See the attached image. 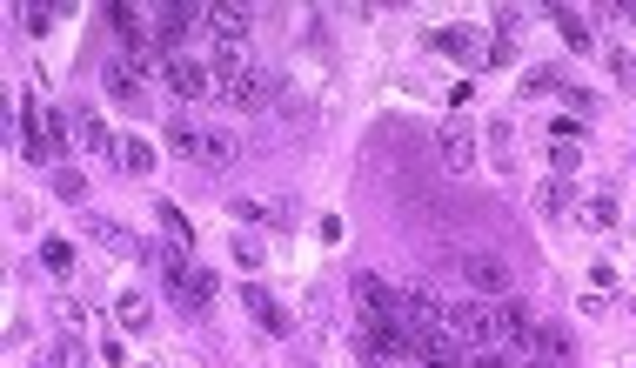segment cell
I'll use <instances>...</instances> for the list:
<instances>
[{
  "instance_id": "1",
  "label": "cell",
  "mask_w": 636,
  "mask_h": 368,
  "mask_svg": "<svg viewBox=\"0 0 636 368\" xmlns=\"http://www.w3.org/2000/svg\"><path fill=\"white\" fill-rule=\"evenodd\" d=\"M21 154L34 161V168H61V154H67V128H61V114H47L34 94L21 101Z\"/></svg>"
},
{
  "instance_id": "2",
  "label": "cell",
  "mask_w": 636,
  "mask_h": 368,
  "mask_svg": "<svg viewBox=\"0 0 636 368\" xmlns=\"http://www.w3.org/2000/svg\"><path fill=\"white\" fill-rule=\"evenodd\" d=\"M221 101L242 108V114H268L275 101H282V81L262 74V67H248V74H235V81H221Z\"/></svg>"
},
{
  "instance_id": "3",
  "label": "cell",
  "mask_w": 636,
  "mask_h": 368,
  "mask_svg": "<svg viewBox=\"0 0 636 368\" xmlns=\"http://www.w3.org/2000/svg\"><path fill=\"white\" fill-rule=\"evenodd\" d=\"M449 328H456V335H462L469 348L503 342V335H496V308H489L483 295H469V302H456V308H449Z\"/></svg>"
},
{
  "instance_id": "4",
  "label": "cell",
  "mask_w": 636,
  "mask_h": 368,
  "mask_svg": "<svg viewBox=\"0 0 636 368\" xmlns=\"http://www.w3.org/2000/svg\"><path fill=\"white\" fill-rule=\"evenodd\" d=\"M436 148H442V168H449V174H476V128H469L462 114H449V121H442Z\"/></svg>"
},
{
  "instance_id": "5",
  "label": "cell",
  "mask_w": 636,
  "mask_h": 368,
  "mask_svg": "<svg viewBox=\"0 0 636 368\" xmlns=\"http://www.w3.org/2000/svg\"><path fill=\"white\" fill-rule=\"evenodd\" d=\"M168 87H175L181 101H221L215 67H208V61H195V54H181V61L168 67Z\"/></svg>"
},
{
  "instance_id": "6",
  "label": "cell",
  "mask_w": 636,
  "mask_h": 368,
  "mask_svg": "<svg viewBox=\"0 0 636 368\" xmlns=\"http://www.w3.org/2000/svg\"><path fill=\"white\" fill-rule=\"evenodd\" d=\"M456 268H462V282H469V295H483V302L496 295V302H509V268L496 255H462Z\"/></svg>"
},
{
  "instance_id": "7",
  "label": "cell",
  "mask_w": 636,
  "mask_h": 368,
  "mask_svg": "<svg viewBox=\"0 0 636 368\" xmlns=\"http://www.w3.org/2000/svg\"><path fill=\"white\" fill-rule=\"evenodd\" d=\"M101 87H108L114 101H121V108H148V81H141V74H134L128 61H121V54H108V61H101Z\"/></svg>"
},
{
  "instance_id": "8",
  "label": "cell",
  "mask_w": 636,
  "mask_h": 368,
  "mask_svg": "<svg viewBox=\"0 0 636 368\" xmlns=\"http://www.w3.org/2000/svg\"><path fill=\"white\" fill-rule=\"evenodd\" d=\"M536 315H529L523 302H496V335H503V342H516V348H536Z\"/></svg>"
},
{
  "instance_id": "9",
  "label": "cell",
  "mask_w": 636,
  "mask_h": 368,
  "mask_svg": "<svg viewBox=\"0 0 636 368\" xmlns=\"http://www.w3.org/2000/svg\"><path fill=\"white\" fill-rule=\"evenodd\" d=\"M67 128H74V141H81L88 154H121V141L108 134V121H101L94 108H74V121H67Z\"/></svg>"
},
{
  "instance_id": "10",
  "label": "cell",
  "mask_w": 636,
  "mask_h": 368,
  "mask_svg": "<svg viewBox=\"0 0 636 368\" xmlns=\"http://www.w3.org/2000/svg\"><path fill=\"white\" fill-rule=\"evenodd\" d=\"M81 228H88V235L101 241V248H114V255H128V261H148V255H154V248H141V241H134L128 228H121V221H101V215H88Z\"/></svg>"
},
{
  "instance_id": "11",
  "label": "cell",
  "mask_w": 636,
  "mask_h": 368,
  "mask_svg": "<svg viewBox=\"0 0 636 368\" xmlns=\"http://www.w3.org/2000/svg\"><path fill=\"white\" fill-rule=\"evenodd\" d=\"M208 302H215V275H208V268H188L181 288H175V308L181 315H208Z\"/></svg>"
},
{
  "instance_id": "12",
  "label": "cell",
  "mask_w": 636,
  "mask_h": 368,
  "mask_svg": "<svg viewBox=\"0 0 636 368\" xmlns=\"http://www.w3.org/2000/svg\"><path fill=\"white\" fill-rule=\"evenodd\" d=\"M355 302H362V315H395V302H402V288H389L382 275H355Z\"/></svg>"
},
{
  "instance_id": "13",
  "label": "cell",
  "mask_w": 636,
  "mask_h": 368,
  "mask_svg": "<svg viewBox=\"0 0 636 368\" xmlns=\"http://www.w3.org/2000/svg\"><path fill=\"white\" fill-rule=\"evenodd\" d=\"M242 308L255 315V328H268V335H288V315H282V302H275L268 288L248 282V288H242Z\"/></svg>"
},
{
  "instance_id": "14",
  "label": "cell",
  "mask_w": 636,
  "mask_h": 368,
  "mask_svg": "<svg viewBox=\"0 0 636 368\" xmlns=\"http://www.w3.org/2000/svg\"><path fill=\"white\" fill-rule=\"evenodd\" d=\"M208 27H215L221 41L248 47V27H255V7H208Z\"/></svg>"
},
{
  "instance_id": "15",
  "label": "cell",
  "mask_w": 636,
  "mask_h": 368,
  "mask_svg": "<svg viewBox=\"0 0 636 368\" xmlns=\"http://www.w3.org/2000/svg\"><path fill=\"white\" fill-rule=\"evenodd\" d=\"M570 208H576V188H570V181H563V174L536 188V215H543V221H563V215H570Z\"/></svg>"
},
{
  "instance_id": "16",
  "label": "cell",
  "mask_w": 636,
  "mask_h": 368,
  "mask_svg": "<svg viewBox=\"0 0 636 368\" xmlns=\"http://www.w3.org/2000/svg\"><path fill=\"white\" fill-rule=\"evenodd\" d=\"M235 154H242V148H235V134H215V128H208V134H201V161H195V168L221 174V168H235Z\"/></svg>"
},
{
  "instance_id": "17",
  "label": "cell",
  "mask_w": 636,
  "mask_h": 368,
  "mask_svg": "<svg viewBox=\"0 0 636 368\" xmlns=\"http://www.w3.org/2000/svg\"><path fill=\"white\" fill-rule=\"evenodd\" d=\"M114 322L128 328V335H141V328L154 322V315H148V295H141V288H128V295H114Z\"/></svg>"
},
{
  "instance_id": "18",
  "label": "cell",
  "mask_w": 636,
  "mask_h": 368,
  "mask_svg": "<svg viewBox=\"0 0 636 368\" xmlns=\"http://www.w3.org/2000/svg\"><path fill=\"white\" fill-rule=\"evenodd\" d=\"M208 67H215V81L248 74V61H242V47H235V41H208Z\"/></svg>"
},
{
  "instance_id": "19",
  "label": "cell",
  "mask_w": 636,
  "mask_h": 368,
  "mask_svg": "<svg viewBox=\"0 0 636 368\" xmlns=\"http://www.w3.org/2000/svg\"><path fill=\"white\" fill-rule=\"evenodd\" d=\"M549 21L563 27V41H570L576 54H590V47H596V34H590V27H583V14H570V7H549Z\"/></svg>"
},
{
  "instance_id": "20",
  "label": "cell",
  "mask_w": 636,
  "mask_h": 368,
  "mask_svg": "<svg viewBox=\"0 0 636 368\" xmlns=\"http://www.w3.org/2000/svg\"><path fill=\"white\" fill-rule=\"evenodd\" d=\"M154 221L168 228V248H188V241H195V228H188V215H181L175 201H154Z\"/></svg>"
},
{
  "instance_id": "21",
  "label": "cell",
  "mask_w": 636,
  "mask_h": 368,
  "mask_svg": "<svg viewBox=\"0 0 636 368\" xmlns=\"http://www.w3.org/2000/svg\"><path fill=\"white\" fill-rule=\"evenodd\" d=\"M168 154H181V161H201V134L188 128L181 114H175V121H168Z\"/></svg>"
},
{
  "instance_id": "22",
  "label": "cell",
  "mask_w": 636,
  "mask_h": 368,
  "mask_svg": "<svg viewBox=\"0 0 636 368\" xmlns=\"http://www.w3.org/2000/svg\"><path fill=\"white\" fill-rule=\"evenodd\" d=\"M442 54H449V61H462V67H476L483 61V54H476V34H462V27H449V34H442Z\"/></svg>"
},
{
  "instance_id": "23",
  "label": "cell",
  "mask_w": 636,
  "mask_h": 368,
  "mask_svg": "<svg viewBox=\"0 0 636 368\" xmlns=\"http://www.w3.org/2000/svg\"><path fill=\"white\" fill-rule=\"evenodd\" d=\"M47 181H54V195H61V201H88V174H81V168H67V161H61L54 174H47Z\"/></svg>"
},
{
  "instance_id": "24",
  "label": "cell",
  "mask_w": 636,
  "mask_h": 368,
  "mask_svg": "<svg viewBox=\"0 0 636 368\" xmlns=\"http://www.w3.org/2000/svg\"><path fill=\"white\" fill-rule=\"evenodd\" d=\"M114 161H121V174H154V148H148V141H121Z\"/></svg>"
},
{
  "instance_id": "25",
  "label": "cell",
  "mask_w": 636,
  "mask_h": 368,
  "mask_svg": "<svg viewBox=\"0 0 636 368\" xmlns=\"http://www.w3.org/2000/svg\"><path fill=\"white\" fill-rule=\"evenodd\" d=\"M536 348H543L549 362H570L576 342H570V328H536Z\"/></svg>"
},
{
  "instance_id": "26",
  "label": "cell",
  "mask_w": 636,
  "mask_h": 368,
  "mask_svg": "<svg viewBox=\"0 0 636 368\" xmlns=\"http://www.w3.org/2000/svg\"><path fill=\"white\" fill-rule=\"evenodd\" d=\"M41 268L47 275H74V248L67 241H41Z\"/></svg>"
},
{
  "instance_id": "27",
  "label": "cell",
  "mask_w": 636,
  "mask_h": 368,
  "mask_svg": "<svg viewBox=\"0 0 636 368\" xmlns=\"http://www.w3.org/2000/svg\"><path fill=\"white\" fill-rule=\"evenodd\" d=\"M509 141H516V128L509 121H489V161L496 168H509Z\"/></svg>"
},
{
  "instance_id": "28",
  "label": "cell",
  "mask_w": 636,
  "mask_h": 368,
  "mask_svg": "<svg viewBox=\"0 0 636 368\" xmlns=\"http://www.w3.org/2000/svg\"><path fill=\"white\" fill-rule=\"evenodd\" d=\"M610 54V74H616V87H636V54L630 47H603Z\"/></svg>"
},
{
  "instance_id": "29",
  "label": "cell",
  "mask_w": 636,
  "mask_h": 368,
  "mask_svg": "<svg viewBox=\"0 0 636 368\" xmlns=\"http://www.w3.org/2000/svg\"><path fill=\"white\" fill-rule=\"evenodd\" d=\"M563 87H570V81H563L556 67H536V74L523 81V94H563Z\"/></svg>"
},
{
  "instance_id": "30",
  "label": "cell",
  "mask_w": 636,
  "mask_h": 368,
  "mask_svg": "<svg viewBox=\"0 0 636 368\" xmlns=\"http://www.w3.org/2000/svg\"><path fill=\"white\" fill-rule=\"evenodd\" d=\"M576 161H583V148H576V141H556V148H549V168L563 174V181L576 174Z\"/></svg>"
},
{
  "instance_id": "31",
  "label": "cell",
  "mask_w": 636,
  "mask_h": 368,
  "mask_svg": "<svg viewBox=\"0 0 636 368\" xmlns=\"http://www.w3.org/2000/svg\"><path fill=\"white\" fill-rule=\"evenodd\" d=\"M262 221H268V228H295V201H288V195L262 201Z\"/></svg>"
},
{
  "instance_id": "32",
  "label": "cell",
  "mask_w": 636,
  "mask_h": 368,
  "mask_svg": "<svg viewBox=\"0 0 636 368\" xmlns=\"http://www.w3.org/2000/svg\"><path fill=\"white\" fill-rule=\"evenodd\" d=\"M590 221H596V228H616V221H623L616 195H596V201H590Z\"/></svg>"
},
{
  "instance_id": "33",
  "label": "cell",
  "mask_w": 636,
  "mask_h": 368,
  "mask_svg": "<svg viewBox=\"0 0 636 368\" xmlns=\"http://www.w3.org/2000/svg\"><path fill=\"white\" fill-rule=\"evenodd\" d=\"M228 255L242 261V268H262V241H255V235H235V248H228Z\"/></svg>"
},
{
  "instance_id": "34",
  "label": "cell",
  "mask_w": 636,
  "mask_h": 368,
  "mask_svg": "<svg viewBox=\"0 0 636 368\" xmlns=\"http://www.w3.org/2000/svg\"><path fill=\"white\" fill-rule=\"evenodd\" d=\"M54 315H61V335H81V322H88V308H81V302H61Z\"/></svg>"
},
{
  "instance_id": "35",
  "label": "cell",
  "mask_w": 636,
  "mask_h": 368,
  "mask_svg": "<svg viewBox=\"0 0 636 368\" xmlns=\"http://www.w3.org/2000/svg\"><path fill=\"white\" fill-rule=\"evenodd\" d=\"M61 21V14H54V7H27V27H34V34H47V27Z\"/></svg>"
},
{
  "instance_id": "36",
  "label": "cell",
  "mask_w": 636,
  "mask_h": 368,
  "mask_svg": "<svg viewBox=\"0 0 636 368\" xmlns=\"http://www.w3.org/2000/svg\"><path fill=\"white\" fill-rule=\"evenodd\" d=\"M469 368H509V362L496 355V348H469Z\"/></svg>"
},
{
  "instance_id": "37",
  "label": "cell",
  "mask_w": 636,
  "mask_h": 368,
  "mask_svg": "<svg viewBox=\"0 0 636 368\" xmlns=\"http://www.w3.org/2000/svg\"><path fill=\"white\" fill-rule=\"evenodd\" d=\"M41 368H67V362H61V355H54V348H47V355H41Z\"/></svg>"
},
{
  "instance_id": "38",
  "label": "cell",
  "mask_w": 636,
  "mask_h": 368,
  "mask_svg": "<svg viewBox=\"0 0 636 368\" xmlns=\"http://www.w3.org/2000/svg\"><path fill=\"white\" fill-rule=\"evenodd\" d=\"M529 368H536V362H529Z\"/></svg>"
}]
</instances>
